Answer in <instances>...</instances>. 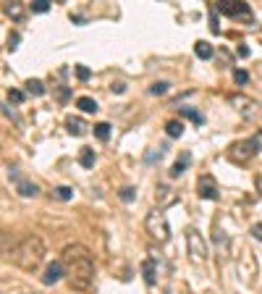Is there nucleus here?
I'll use <instances>...</instances> for the list:
<instances>
[{"mask_svg":"<svg viewBox=\"0 0 262 294\" xmlns=\"http://www.w3.org/2000/svg\"><path fill=\"white\" fill-rule=\"evenodd\" d=\"M210 32L212 34H221V24H217V8L210 6Z\"/></svg>","mask_w":262,"mask_h":294,"instance_id":"393cba45","label":"nucleus"},{"mask_svg":"<svg viewBox=\"0 0 262 294\" xmlns=\"http://www.w3.org/2000/svg\"><path fill=\"white\" fill-rule=\"evenodd\" d=\"M53 194H55V200H60V202H69V200L74 197V189H71V187H55Z\"/></svg>","mask_w":262,"mask_h":294,"instance_id":"5701e85b","label":"nucleus"},{"mask_svg":"<svg viewBox=\"0 0 262 294\" xmlns=\"http://www.w3.org/2000/svg\"><path fill=\"white\" fill-rule=\"evenodd\" d=\"M13 247H16L13 237H11L6 229H0V255H11V252H13Z\"/></svg>","mask_w":262,"mask_h":294,"instance_id":"4468645a","label":"nucleus"},{"mask_svg":"<svg viewBox=\"0 0 262 294\" xmlns=\"http://www.w3.org/2000/svg\"><path fill=\"white\" fill-rule=\"evenodd\" d=\"M254 184H257V192L262 194V173H257V179H254Z\"/></svg>","mask_w":262,"mask_h":294,"instance_id":"e433bc0d","label":"nucleus"},{"mask_svg":"<svg viewBox=\"0 0 262 294\" xmlns=\"http://www.w3.org/2000/svg\"><path fill=\"white\" fill-rule=\"evenodd\" d=\"M111 89H113V92H118V95H121V92H123V89H126V87H123V84H121V82H118V84H113V87H111Z\"/></svg>","mask_w":262,"mask_h":294,"instance_id":"4c0bfd02","label":"nucleus"},{"mask_svg":"<svg viewBox=\"0 0 262 294\" xmlns=\"http://www.w3.org/2000/svg\"><path fill=\"white\" fill-rule=\"evenodd\" d=\"M212 239H215L217 247H223V250L228 247V237H226V231H223V229H217V226H215V237H212Z\"/></svg>","mask_w":262,"mask_h":294,"instance_id":"a878e982","label":"nucleus"},{"mask_svg":"<svg viewBox=\"0 0 262 294\" xmlns=\"http://www.w3.org/2000/svg\"><path fill=\"white\" fill-rule=\"evenodd\" d=\"M45 255H48V247L45 242H42L39 237L29 234L24 239H18L13 252H11V260L21 268V270H29V273H34V270L45 263Z\"/></svg>","mask_w":262,"mask_h":294,"instance_id":"f03ea898","label":"nucleus"},{"mask_svg":"<svg viewBox=\"0 0 262 294\" xmlns=\"http://www.w3.org/2000/svg\"><path fill=\"white\" fill-rule=\"evenodd\" d=\"M27 92L29 95H45V84H42L39 79H29L27 82Z\"/></svg>","mask_w":262,"mask_h":294,"instance_id":"412c9836","label":"nucleus"},{"mask_svg":"<svg viewBox=\"0 0 262 294\" xmlns=\"http://www.w3.org/2000/svg\"><path fill=\"white\" fill-rule=\"evenodd\" d=\"M196 194H200L202 200H217V197H221V189H217L215 176H210V173L200 176V182H196Z\"/></svg>","mask_w":262,"mask_h":294,"instance_id":"1a4fd4ad","label":"nucleus"},{"mask_svg":"<svg viewBox=\"0 0 262 294\" xmlns=\"http://www.w3.org/2000/svg\"><path fill=\"white\" fill-rule=\"evenodd\" d=\"M221 13L226 16H233V18H244V21H252V8L247 3H242V0H226V3H217L215 6Z\"/></svg>","mask_w":262,"mask_h":294,"instance_id":"0eeeda50","label":"nucleus"},{"mask_svg":"<svg viewBox=\"0 0 262 294\" xmlns=\"http://www.w3.org/2000/svg\"><path fill=\"white\" fill-rule=\"evenodd\" d=\"M63 276H66V273H63V265H60V260H55V263H50V265L45 268L42 284H45V286H53V284H58Z\"/></svg>","mask_w":262,"mask_h":294,"instance_id":"9d476101","label":"nucleus"},{"mask_svg":"<svg viewBox=\"0 0 262 294\" xmlns=\"http://www.w3.org/2000/svg\"><path fill=\"white\" fill-rule=\"evenodd\" d=\"M194 53H196V58H202V61H210V58L215 55L212 45H210V42H205V40H200V42L194 45Z\"/></svg>","mask_w":262,"mask_h":294,"instance_id":"2eb2a0df","label":"nucleus"},{"mask_svg":"<svg viewBox=\"0 0 262 294\" xmlns=\"http://www.w3.org/2000/svg\"><path fill=\"white\" fill-rule=\"evenodd\" d=\"M6 13H8L11 18L18 21L21 16H24V8H21V3H8V6H6Z\"/></svg>","mask_w":262,"mask_h":294,"instance_id":"b1692460","label":"nucleus"},{"mask_svg":"<svg viewBox=\"0 0 262 294\" xmlns=\"http://www.w3.org/2000/svg\"><path fill=\"white\" fill-rule=\"evenodd\" d=\"M16 189L21 197H37L39 194V187L32 184V182H24V179H16Z\"/></svg>","mask_w":262,"mask_h":294,"instance_id":"ddd939ff","label":"nucleus"},{"mask_svg":"<svg viewBox=\"0 0 262 294\" xmlns=\"http://www.w3.org/2000/svg\"><path fill=\"white\" fill-rule=\"evenodd\" d=\"M76 108H81L84 113H97V110H100V105H97V100H92V97H86V95L76 100Z\"/></svg>","mask_w":262,"mask_h":294,"instance_id":"dca6fc26","label":"nucleus"},{"mask_svg":"<svg viewBox=\"0 0 262 294\" xmlns=\"http://www.w3.org/2000/svg\"><path fill=\"white\" fill-rule=\"evenodd\" d=\"M8 100H11V103H21V100H24V92H18V89H11V92H8Z\"/></svg>","mask_w":262,"mask_h":294,"instance_id":"2f4dec72","label":"nucleus"},{"mask_svg":"<svg viewBox=\"0 0 262 294\" xmlns=\"http://www.w3.org/2000/svg\"><path fill=\"white\" fill-rule=\"evenodd\" d=\"M186 247H189V258L194 263H205L207 260V242L196 229H186Z\"/></svg>","mask_w":262,"mask_h":294,"instance_id":"39448f33","label":"nucleus"},{"mask_svg":"<svg viewBox=\"0 0 262 294\" xmlns=\"http://www.w3.org/2000/svg\"><path fill=\"white\" fill-rule=\"evenodd\" d=\"M252 140H254V142H257V147L262 150V131H257V134H254V137H252Z\"/></svg>","mask_w":262,"mask_h":294,"instance_id":"c9c22d12","label":"nucleus"},{"mask_svg":"<svg viewBox=\"0 0 262 294\" xmlns=\"http://www.w3.org/2000/svg\"><path fill=\"white\" fill-rule=\"evenodd\" d=\"M231 105L242 113L244 119H254L257 113H259V103L252 100V97H247V95H231Z\"/></svg>","mask_w":262,"mask_h":294,"instance_id":"6e6552de","label":"nucleus"},{"mask_svg":"<svg viewBox=\"0 0 262 294\" xmlns=\"http://www.w3.org/2000/svg\"><path fill=\"white\" fill-rule=\"evenodd\" d=\"M144 229H147L149 239L158 242V244H165V242L170 239V226H168V218H165V213H163L160 208H155L152 213H147Z\"/></svg>","mask_w":262,"mask_h":294,"instance_id":"7ed1b4c3","label":"nucleus"},{"mask_svg":"<svg viewBox=\"0 0 262 294\" xmlns=\"http://www.w3.org/2000/svg\"><path fill=\"white\" fill-rule=\"evenodd\" d=\"M76 76H79L81 82H86V79H90V76H92V71H90V69H86V66H76Z\"/></svg>","mask_w":262,"mask_h":294,"instance_id":"7c9ffc66","label":"nucleus"},{"mask_svg":"<svg viewBox=\"0 0 262 294\" xmlns=\"http://www.w3.org/2000/svg\"><path fill=\"white\" fill-rule=\"evenodd\" d=\"M79 163H81L84 168H92V166H95V150L84 147V150H81V155H79Z\"/></svg>","mask_w":262,"mask_h":294,"instance_id":"aec40b11","label":"nucleus"},{"mask_svg":"<svg viewBox=\"0 0 262 294\" xmlns=\"http://www.w3.org/2000/svg\"><path fill=\"white\" fill-rule=\"evenodd\" d=\"M189 163H191V152H186V150H184V152L176 158V163H173V168H170V176H173V179H179V176H181V173L189 168Z\"/></svg>","mask_w":262,"mask_h":294,"instance_id":"9b49d317","label":"nucleus"},{"mask_svg":"<svg viewBox=\"0 0 262 294\" xmlns=\"http://www.w3.org/2000/svg\"><path fill=\"white\" fill-rule=\"evenodd\" d=\"M165 131H168V137H181V134H184V124L181 121H168L165 124Z\"/></svg>","mask_w":262,"mask_h":294,"instance_id":"4be33fe9","label":"nucleus"},{"mask_svg":"<svg viewBox=\"0 0 262 294\" xmlns=\"http://www.w3.org/2000/svg\"><path fill=\"white\" fill-rule=\"evenodd\" d=\"M238 276H244V284L252 286L254 276H257V260L252 255L249 247H242V255H238Z\"/></svg>","mask_w":262,"mask_h":294,"instance_id":"423d86ee","label":"nucleus"},{"mask_svg":"<svg viewBox=\"0 0 262 294\" xmlns=\"http://www.w3.org/2000/svg\"><path fill=\"white\" fill-rule=\"evenodd\" d=\"M92 129H95V137H97L100 142H107V140H111V124L100 121V124H95Z\"/></svg>","mask_w":262,"mask_h":294,"instance_id":"a211bd4d","label":"nucleus"},{"mask_svg":"<svg viewBox=\"0 0 262 294\" xmlns=\"http://www.w3.org/2000/svg\"><path fill=\"white\" fill-rule=\"evenodd\" d=\"M66 129H69V134H74V137H81L90 126H86L84 119H79V116H69L66 119Z\"/></svg>","mask_w":262,"mask_h":294,"instance_id":"f8f14e48","label":"nucleus"},{"mask_svg":"<svg viewBox=\"0 0 262 294\" xmlns=\"http://www.w3.org/2000/svg\"><path fill=\"white\" fill-rule=\"evenodd\" d=\"M48 11H50L48 0H34V3H32V13H48Z\"/></svg>","mask_w":262,"mask_h":294,"instance_id":"cd10ccee","label":"nucleus"},{"mask_svg":"<svg viewBox=\"0 0 262 294\" xmlns=\"http://www.w3.org/2000/svg\"><path fill=\"white\" fill-rule=\"evenodd\" d=\"M179 113H181L184 119H191L196 126H202V124H205V116H202L200 110H194V108H179Z\"/></svg>","mask_w":262,"mask_h":294,"instance_id":"f3484780","label":"nucleus"},{"mask_svg":"<svg viewBox=\"0 0 262 294\" xmlns=\"http://www.w3.org/2000/svg\"><path fill=\"white\" fill-rule=\"evenodd\" d=\"M257 152H259V147H257L254 140H242V142H233L228 147V161L236 163V166H247Z\"/></svg>","mask_w":262,"mask_h":294,"instance_id":"20e7f679","label":"nucleus"},{"mask_svg":"<svg viewBox=\"0 0 262 294\" xmlns=\"http://www.w3.org/2000/svg\"><path fill=\"white\" fill-rule=\"evenodd\" d=\"M134 197H137V189H134V187H123V189H121V200H123V202H131Z\"/></svg>","mask_w":262,"mask_h":294,"instance_id":"c756f323","label":"nucleus"},{"mask_svg":"<svg viewBox=\"0 0 262 294\" xmlns=\"http://www.w3.org/2000/svg\"><path fill=\"white\" fill-rule=\"evenodd\" d=\"M236 55H242V58H247V55H249V48H247L244 42H242V45H238V48H236Z\"/></svg>","mask_w":262,"mask_h":294,"instance_id":"f704fd0d","label":"nucleus"},{"mask_svg":"<svg viewBox=\"0 0 262 294\" xmlns=\"http://www.w3.org/2000/svg\"><path fill=\"white\" fill-rule=\"evenodd\" d=\"M252 237H254L257 242H262V223H254V226H252Z\"/></svg>","mask_w":262,"mask_h":294,"instance_id":"72a5a7b5","label":"nucleus"},{"mask_svg":"<svg viewBox=\"0 0 262 294\" xmlns=\"http://www.w3.org/2000/svg\"><path fill=\"white\" fill-rule=\"evenodd\" d=\"M168 87H170L168 82H155V84L149 87V95H165V92H168Z\"/></svg>","mask_w":262,"mask_h":294,"instance_id":"bb28decb","label":"nucleus"},{"mask_svg":"<svg viewBox=\"0 0 262 294\" xmlns=\"http://www.w3.org/2000/svg\"><path fill=\"white\" fill-rule=\"evenodd\" d=\"M60 265H63V273H66V279H69L71 289L86 291L92 286V281H95V258H92V252L86 250L84 244L63 247Z\"/></svg>","mask_w":262,"mask_h":294,"instance_id":"f257e3e1","label":"nucleus"},{"mask_svg":"<svg viewBox=\"0 0 262 294\" xmlns=\"http://www.w3.org/2000/svg\"><path fill=\"white\" fill-rule=\"evenodd\" d=\"M160 155H163V152H155V150L147 152V155H144V163H155V161H160Z\"/></svg>","mask_w":262,"mask_h":294,"instance_id":"473e14b6","label":"nucleus"},{"mask_svg":"<svg viewBox=\"0 0 262 294\" xmlns=\"http://www.w3.org/2000/svg\"><path fill=\"white\" fill-rule=\"evenodd\" d=\"M142 270H144L147 286H152V284H155V260H144V263H142Z\"/></svg>","mask_w":262,"mask_h":294,"instance_id":"6ab92c4d","label":"nucleus"},{"mask_svg":"<svg viewBox=\"0 0 262 294\" xmlns=\"http://www.w3.org/2000/svg\"><path fill=\"white\" fill-rule=\"evenodd\" d=\"M233 82H236V84H247V82H249V74H247L244 69H233Z\"/></svg>","mask_w":262,"mask_h":294,"instance_id":"c85d7f7f","label":"nucleus"}]
</instances>
